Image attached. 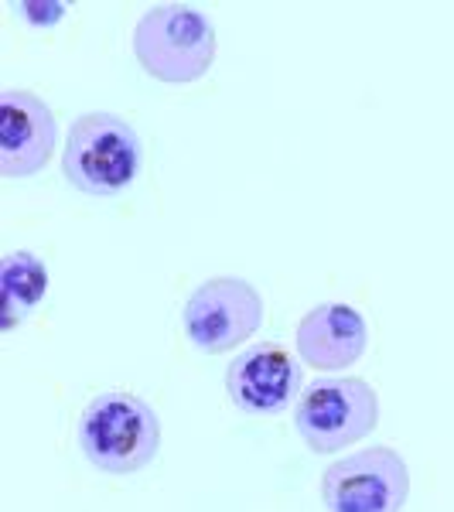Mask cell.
<instances>
[{
    "instance_id": "cell-1",
    "label": "cell",
    "mask_w": 454,
    "mask_h": 512,
    "mask_svg": "<svg viewBox=\"0 0 454 512\" xmlns=\"http://www.w3.org/2000/svg\"><path fill=\"white\" fill-rule=\"evenodd\" d=\"M144 168V140L120 113H82L62 151V175L76 192L110 198L127 192Z\"/></svg>"
},
{
    "instance_id": "cell-2",
    "label": "cell",
    "mask_w": 454,
    "mask_h": 512,
    "mask_svg": "<svg viewBox=\"0 0 454 512\" xmlns=\"http://www.w3.org/2000/svg\"><path fill=\"white\" fill-rule=\"evenodd\" d=\"M161 420L134 393L110 390L89 400L79 417V451L106 475H134L158 458Z\"/></svg>"
},
{
    "instance_id": "cell-3",
    "label": "cell",
    "mask_w": 454,
    "mask_h": 512,
    "mask_svg": "<svg viewBox=\"0 0 454 512\" xmlns=\"http://www.w3.org/2000/svg\"><path fill=\"white\" fill-rule=\"evenodd\" d=\"M216 28L198 7L158 4L134 28V59L151 79L168 86L198 82L216 62Z\"/></svg>"
},
{
    "instance_id": "cell-4",
    "label": "cell",
    "mask_w": 454,
    "mask_h": 512,
    "mask_svg": "<svg viewBox=\"0 0 454 512\" xmlns=\"http://www.w3.org/2000/svg\"><path fill=\"white\" fill-rule=\"evenodd\" d=\"M379 424V396L359 376H318L294 403V427L315 454H335Z\"/></svg>"
},
{
    "instance_id": "cell-5",
    "label": "cell",
    "mask_w": 454,
    "mask_h": 512,
    "mask_svg": "<svg viewBox=\"0 0 454 512\" xmlns=\"http://www.w3.org/2000/svg\"><path fill=\"white\" fill-rule=\"evenodd\" d=\"M263 325V297L243 277H212L188 294L181 308L185 338L205 355L239 349Z\"/></svg>"
},
{
    "instance_id": "cell-6",
    "label": "cell",
    "mask_w": 454,
    "mask_h": 512,
    "mask_svg": "<svg viewBox=\"0 0 454 512\" xmlns=\"http://www.w3.org/2000/svg\"><path fill=\"white\" fill-rule=\"evenodd\" d=\"M410 495V468L393 448H362L321 472L328 512H400Z\"/></svg>"
},
{
    "instance_id": "cell-7",
    "label": "cell",
    "mask_w": 454,
    "mask_h": 512,
    "mask_svg": "<svg viewBox=\"0 0 454 512\" xmlns=\"http://www.w3.org/2000/svg\"><path fill=\"white\" fill-rule=\"evenodd\" d=\"M301 366L280 342L250 345L229 362L226 393L236 410L257 417H274L294 407L301 396Z\"/></svg>"
},
{
    "instance_id": "cell-8",
    "label": "cell",
    "mask_w": 454,
    "mask_h": 512,
    "mask_svg": "<svg viewBox=\"0 0 454 512\" xmlns=\"http://www.w3.org/2000/svg\"><path fill=\"white\" fill-rule=\"evenodd\" d=\"M55 113L28 89L0 93V175L28 178L38 175L55 154Z\"/></svg>"
},
{
    "instance_id": "cell-9",
    "label": "cell",
    "mask_w": 454,
    "mask_h": 512,
    "mask_svg": "<svg viewBox=\"0 0 454 512\" xmlns=\"http://www.w3.org/2000/svg\"><path fill=\"white\" fill-rule=\"evenodd\" d=\"M369 349V325L352 304H318L297 325V355L318 373H342Z\"/></svg>"
},
{
    "instance_id": "cell-10",
    "label": "cell",
    "mask_w": 454,
    "mask_h": 512,
    "mask_svg": "<svg viewBox=\"0 0 454 512\" xmlns=\"http://www.w3.org/2000/svg\"><path fill=\"white\" fill-rule=\"evenodd\" d=\"M0 280H4V332L31 315L48 291V270L41 256L28 250H14L0 260Z\"/></svg>"
},
{
    "instance_id": "cell-11",
    "label": "cell",
    "mask_w": 454,
    "mask_h": 512,
    "mask_svg": "<svg viewBox=\"0 0 454 512\" xmlns=\"http://www.w3.org/2000/svg\"><path fill=\"white\" fill-rule=\"evenodd\" d=\"M14 11L24 14L28 24L48 28V24H59V18H62L65 11H69V7H65V4H35V0H31V4H14Z\"/></svg>"
}]
</instances>
